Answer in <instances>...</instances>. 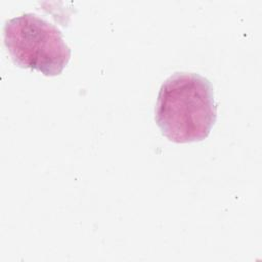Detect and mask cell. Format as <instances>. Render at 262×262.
<instances>
[{
  "instance_id": "obj_2",
  "label": "cell",
  "mask_w": 262,
  "mask_h": 262,
  "mask_svg": "<svg viewBox=\"0 0 262 262\" xmlns=\"http://www.w3.org/2000/svg\"><path fill=\"white\" fill-rule=\"evenodd\" d=\"M4 44L13 62L41 72L44 76L60 75L67 67L71 49L57 27L34 13H24L6 21Z\"/></svg>"
},
{
  "instance_id": "obj_1",
  "label": "cell",
  "mask_w": 262,
  "mask_h": 262,
  "mask_svg": "<svg viewBox=\"0 0 262 262\" xmlns=\"http://www.w3.org/2000/svg\"><path fill=\"white\" fill-rule=\"evenodd\" d=\"M217 120L211 82L196 73L177 72L162 84L155 121L162 134L175 143L202 141Z\"/></svg>"
}]
</instances>
